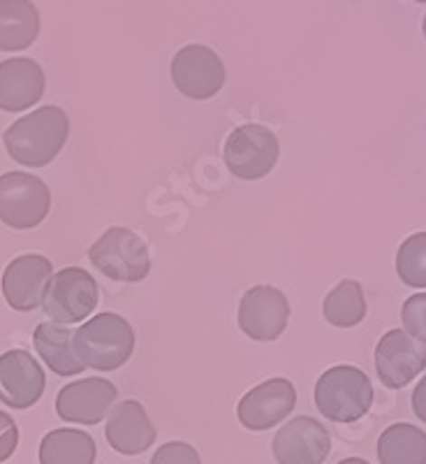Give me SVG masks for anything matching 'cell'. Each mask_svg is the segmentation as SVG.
Instances as JSON below:
<instances>
[{
    "label": "cell",
    "instance_id": "3",
    "mask_svg": "<svg viewBox=\"0 0 426 464\" xmlns=\"http://www.w3.org/2000/svg\"><path fill=\"white\" fill-rule=\"evenodd\" d=\"M317 411L334 422H355L369 413L374 404V385L357 367L338 364L327 370L316 383Z\"/></svg>",
    "mask_w": 426,
    "mask_h": 464
},
{
    "label": "cell",
    "instance_id": "16",
    "mask_svg": "<svg viewBox=\"0 0 426 464\" xmlns=\"http://www.w3.org/2000/svg\"><path fill=\"white\" fill-rule=\"evenodd\" d=\"M105 437L116 453L132 458L151 449V443L156 441V428L137 400H123L107 413Z\"/></svg>",
    "mask_w": 426,
    "mask_h": 464
},
{
    "label": "cell",
    "instance_id": "15",
    "mask_svg": "<svg viewBox=\"0 0 426 464\" xmlns=\"http://www.w3.org/2000/svg\"><path fill=\"white\" fill-rule=\"evenodd\" d=\"M47 379L35 358L24 348L0 355V401L10 409H31L40 401Z\"/></svg>",
    "mask_w": 426,
    "mask_h": 464
},
{
    "label": "cell",
    "instance_id": "18",
    "mask_svg": "<svg viewBox=\"0 0 426 464\" xmlns=\"http://www.w3.org/2000/svg\"><path fill=\"white\" fill-rule=\"evenodd\" d=\"M33 346L49 370L58 376H77L86 370L74 351V330L56 323H43L33 333Z\"/></svg>",
    "mask_w": 426,
    "mask_h": 464
},
{
    "label": "cell",
    "instance_id": "26",
    "mask_svg": "<svg viewBox=\"0 0 426 464\" xmlns=\"http://www.w3.org/2000/svg\"><path fill=\"white\" fill-rule=\"evenodd\" d=\"M16 446H19V428H16L14 418L0 411V462L10 459Z\"/></svg>",
    "mask_w": 426,
    "mask_h": 464
},
{
    "label": "cell",
    "instance_id": "20",
    "mask_svg": "<svg viewBox=\"0 0 426 464\" xmlns=\"http://www.w3.org/2000/svg\"><path fill=\"white\" fill-rule=\"evenodd\" d=\"M95 455L93 437L81 430H52L40 443V464H95Z\"/></svg>",
    "mask_w": 426,
    "mask_h": 464
},
{
    "label": "cell",
    "instance_id": "1",
    "mask_svg": "<svg viewBox=\"0 0 426 464\" xmlns=\"http://www.w3.org/2000/svg\"><path fill=\"white\" fill-rule=\"evenodd\" d=\"M70 135V119L61 107L44 105L12 123L3 135L12 160L26 168H44L56 159Z\"/></svg>",
    "mask_w": 426,
    "mask_h": 464
},
{
    "label": "cell",
    "instance_id": "22",
    "mask_svg": "<svg viewBox=\"0 0 426 464\" xmlns=\"http://www.w3.org/2000/svg\"><path fill=\"white\" fill-rule=\"evenodd\" d=\"M322 316L334 327H355L366 316V297L359 281L343 279L327 293L322 302Z\"/></svg>",
    "mask_w": 426,
    "mask_h": 464
},
{
    "label": "cell",
    "instance_id": "17",
    "mask_svg": "<svg viewBox=\"0 0 426 464\" xmlns=\"http://www.w3.org/2000/svg\"><path fill=\"white\" fill-rule=\"evenodd\" d=\"M44 70L33 58H7L0 63V110L24 111L43 101Z\"/></svg>",
    "mask_w": 426,
    "mask_h": 464
},
{
    "label": "cell",
    "instance_id": "23",
    "mask_svg": "<svg viewBox=\"0 0 426 464\" xmlns=\"http://www.w3.org/2000/svg\"><path fill=\"white\" fill-rule=\"evenodd\" d=\"M399 279L411 288H426V232H415L396 254Z\"/></svg>",
    "mask_w": 426,
    "mask_h": 464
},
{
    "label": "cell",
    "instance_id": "11",
    "mask_svg": "<svg viewBox=\"0 0 426 464\" xmlns=\"http://www.w3.org/2000/svg\"><path fill=\"white\" fill-rule=\"evenodd\" d=\"M426 367V346L405 330H390L375 346V372L392 391L415 381Z\"/></svg>",
    "mask_w": 426,
    "mask_h": 464
},
{
    "label": "cell",
    "instance_id": "7",
    "mask_svg": "<svg viewBox=\"0 0 426 464\" xmlns=\"http://www.w3.org/2000/svg\"><path fill=\"white\" fill-rule=\"evenodd\" d=\"M40 306L56 325L81 323L98 306V284L81 267L58 269L49 281Z\"/></svg>",
    "mask_w": 426,
    "mask_h": 464
},
{
    "label": "cell",
    "instance_id": "24",
    "mask_svg": "<svg viewBox=\"0 0 426 464\" xmlns=\"http://www.w3.org/2000/svg\"><path fill=\"white\" fill-rule=\"evenodd\" d=\"M401 321H403L405 333L417 342L426 343V293H417L403 302Z\"/></svg>",
    "mask_w": 426,
    "mask_h": 464
},
{
    "label": "cell",
    "instance_id": "2",
    "mask_svg": "<svg viewBox=\"0 0 426 464\" xmlns=\"http://www.w3.org/2000/svg\"><path fill=\"white\" fill-rule=\"evenodd\" d=\"M74 351L84 367L98 372H114L132 358L135 330L118 314H98L74 330Z\"/></svg>",
    "mask_w": 426,
    "mask_h": 464
},
{
    "label": "cell",
    "instance_id": "19",
    "mask_svg": "<svg viewBox=\"0 0 426 464\" xmlns=\"http://www.w3.org/2000/svg\"><path fill=\"white\" fill-rule=\"evenodd\" d=\"M40 35V12L31 0H0V52H22Z\"/></svg>",
    "mask_w": 426,
    "mask_h": 464
},
{
    "label": "cell",
    "instance_id": "8",
    "mask_svg": "<svg viewBox=\"0 0 426 464\" xmlns=\"http://www.w3.org/2000/svg\"><path fill=\"white\" fill-rule=\"evenodd\" d=\"M225 63L206 44H188L172 58V82L190 101H209L225 84Z\"/></svg>",
    "mask_w": 426,
    "mask_h": 464
},
{
    "label": "cell",
    "instance_id": "10",
    "mask_svg": "<svg viewBox=\"0 0 426 464\" xmlns=\"http://www.w3.org/2000/svg\"><path fill=\"white\" fill-rule=\"evenodd\" d=\"M297 391L288 379H269L248 391L237 406L239 422L251 432L276 428L295 411Z\"/></svg>",
    "mask_w": 426,
    "mask_h": 464
},
{
    "label": "cell",
    "instance_id": "9",
    "mask_svg": "<svg viewBox=\"0 0 426 464\" xmlns=\"http://www.w3.org/2000/svg\"><path fill=\"white\" fill-rule=\"evenodd\" d=\"M289 318V302L283 290L274 285L248 288L239 304V327L253 342H276L285 333Z\"/></svg>",
    "mask_w": 426,
    "mask_h": 464
},
{
    "label": "cell",
    "instance_id": "27",
    "mask_svg": "<svg viewBox=\"0 0 426 464\" xmlns=\"http://www.w3.org/2000/svg\"><path fill=\"white\" fill-rule=\"evenodd\" d=\"M412 411H415V416L421 422H426V376L417 383L415 391H412Z\"/></svg>",
    "mask_w": 426,
    "mask_h": 464
},
{
    "label": "cell",
    "instance_id": "13",
    "mask_svg": "<svg viewBox=\"0 0 426 464\" xmlns=\"http://www.w3.org/2000/svg\"><path fill=\"white\" fill-rule=\"evenodd\" d=\"M53 276L52 260L37 254L19 256L3 272V295L14 312H33L43 304Z\"/></svg>",
    "mask_w": 426,
    "mask_h": 464
},
{
    "label": "cell",
    "instance_id": "14",
    "mask_svg": "<svg viewBox=\"0 0 426 464\" xmlns=\"http://www.w3.org/2000/svg\"><path fill=\"white\" fill-rule=\"evenodd\" d=\"M116 397H118V391L107 379L72 381L58 392L56 413L65 422L98 425L102 418H107Z\"/></svg>",
    "mask_w": 426,
    "mask_h": 464
},
{
    "label": "cell",
    "instance_id": "30",
    "mask_svg": "<svg viewBox=\"0 0 426 464\" xmlns=\"http://www.w3.org/2000/svg\"><path fill=\"white\" fill-rule=\"evenodd\" d=\"M415 3H426V0H415Z\"/></svg>",
    "mask_w": 426,
    "mask_h": 464
},
{
    "label": "cell",
    "instance_id": "21",
    "mask_svg": "<svg viewBox=\"0 0 426 464\" xmlns=\"http://www.w3.org/2000/svg\"><path fill=\"white\" fill-rule=\"evenodd\" d=\"M380 464H426V432L411 425L396 422L378 439Z\"/></svg>",
    "mask_w": 426,
    "mask_h": 464
},
{
    "label": "cell",
    "instance_id": "6",
    "mask_svg": "<svg viewBox=\"0 0 426 464\" xmlns=\"http://www.w3.org/2000/svg\"><path fill=\"white\" fill-rule=\"evenodd\" d=\"M52 193L40 177L5 172L0 177V221L14 230H31L47 218Z\"/></svg>",
    "mask_w": 426,
    "mask_h": 464
},
{
    "label": "cell",
    "instance_id": "5",
    "mask_svg": "<svg viewBox=\"0 0 426 464\" xmlns=\"http://www.w3.org/2000/svg\"><path fill=\"white\" fill-rule=\"evenodd\" d=\"M225 165L237 179L258 181L276 168L280 144L274 132L260 123H246L230 132L225 140Z\"/></svg>",
    "mask_w": 426,
    "mask_h": 464
},
{
    "label": "cell",
    "instance_id": "4",
    "mask_svg": "<svg viewBox=\"0 0 426 464\" xmlns=\"http://www.w3.org/2000/svg\"><path fill=\"white\" fill-rule=\"evenodd\" d=\"M89 258L102 275L121 284H137L151 272V251L130 227L114 226L89 248Z\"/></svg>",
    "mask_w": 426,
    "mask_h": 464
},
{
    "label": "cell",
    "instance_id": "12",
    "mask_svg": "<svg viewBox=\"0 0 426 464\" xmlns=\"http://www.w3.org/2000/svg\"><path fill=\"white\" fill-rule=\"evenodd\" d=\"M271 450L279 464H322L332 450V437L320 420L299 416L276 432Z\"/></svg>",
    "mask_w": 426,
    "mask_h": 464
},
{
    "label": "cell",
    "instance_id": "25",
    "mask_svg": "<svg viewBox=\"0 0 426 464\" xmlns=\"http://www.w3.org/2000/svg\"><path fill=\"white\" fill-rule=\"evenodd\" d=\"M151 464H202V459L188 443L169 441L153 453Z\"/></svg>",
    "mask_w": 426,
    "mask_h": 464
},
{
    "label": "cell",
    "instance_id": "28",
    "mask_svg": "<svg viewBox=\"0 0 426 464\" xmlns=\"http://www.w3.org/2000/svg\"><path fill=\"white\" fill-rule=\"evenodd\" d=\"M338 464H371V462H366V459L362 458H347V459H341Z\"/></svg>",
    "mask_w": 426,
    "mask_h": 464
},
{
    "label": "cell",
    "instance_id": "29",
    "mask_svg": "<svg viewBox=\"0 0 426 464\" xmlns=\"http://www.w3.org/2000/svg\"><path fill=\"white\" fill-rule=\"evenodd\" d=\"M421 31H424V37H426V16H424V24H421Z\"/></svg>",
    "mask_w": 426,
    "mask_h": 464
}]
</instances>
